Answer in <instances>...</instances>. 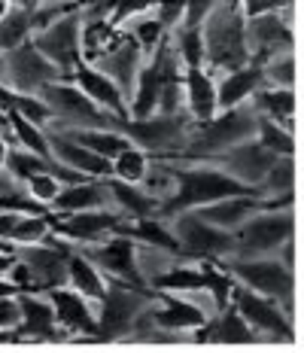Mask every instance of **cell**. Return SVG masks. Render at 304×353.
I'll return each instance as SVG.
<instances>
[{
	"label": "cell",
	"mask_w": 304,
	"mask_h": 353,
	"mask_svg": "<svg viewBox=\"0 0 304 353\" xmlns=\"http://www.w3.org/2000/svg\"><path fill=\"white\" fill-rule=\"evenodd\" d=\"M170 168H174V192L161 201V208H159L161 219L183 213V210H195L201 204L219 201V198H228V195L262 198V192L256 186H243L241 180H234L232 174H225L213 161H176Z\"/></svg>",
	"instance_id": "1"
},
{
	"label": "cell",
	"mask_w": 304,
	"mask_h": 353,
	"mask_svg": "<svg viewBox=\"0 0 304 353\" xmlns=\"http://www.w3.org/2000/svg\"><path fill=\"white\" fill-rule=\"evenodd\" d=\"M256 125H259V110L253 107V98H250L237 107L222 110V113H216L213 119L201 125H192L183 152L168 161H210L237 143L253 141Z\"/></svg>",
	"instance_id": "2"
},
{
	"label": "cell",
	"mask_w": 304,
	"mask_h": 353,
	"mask_svg": "<svg viewBox=\"0 0 304 353\" xmlns=\"http://www.w3.org/2000/svg\"><path fill=\"white\" fill-rule=\"evenodd\" d=\"M247 16L241 10V0H216L213 10L201 21V43H204V70L219 77L250 61L247 40H243Z\"/></svg>",
	"instance_id": "3"
},
{
	"label": "cell",
	"mask_w": 304,
	"mask_h": 353,
	"mask_svg": "<svg viewBox=\"0 0 304 353\" xmlns=\"http://www.w3.org/2000/svg\"><path fill=\"white\" fill-rule=\"evenodd\" d=\"M222 271L232 274L234 283L247 286L259 296L277 299L286 317H292V299H295V271L286 268L277 256H225L216 259Z\"/></svg>",
	"instance_id": "4"
},
{
	"label": "cell",
	"mask_w": 304,
	"mask_h": 353,
	"mask_svg": "<svg viewBox=\"0 0 304 353\" xmlns=\"http://www.w3.org/2000/svg\"><path fill=\"white\" fill-rule=\"evenodd\" d=\"M113 128H119L131 141V146L150 152L152 159H176L189 141L192 119L186 113H152L143 119H113Z\"/></svg>",
	"instance_id": "5"
},
{
	"label": "cell",
	"mask_w": 304,
	"mask_h": 353,
	"mask_svg": "<svg viewBox=\"0 0 304 353\" xmlns=\"http://www.w3.org/2000/svg\"><path fill=\"white\" fill-rule=\"evenodd\" d=\"M295 234V216L292 208H262L256 210L247 223H241L232 232L234 244L228 256H271L277 253L280 244H286ZM225 259V256H222Z\"/></svg>",
	"instance_id": "6"
},
{
	"label": "cell",
	"mask_w": 304,
	"mask_h": 353,
	"mask_svg": "<svg viewBox=\"0 0 304 353\" xmlns=\"http://www.w3.org/2000/svg\"><path fill=\"white\" fill-rule=\"evenodd\" d=\"M37 94L46 101L52 113V128H107V125H113V116L101 110L85 92H79L70 79H52Z\"/></svg>",
	"instance_id": "7"
},
{
	"label": "cell",
	"mask_w": 304,
	"mask_h": 353,
	"mask_svg": "<svg viewBox=\"0 0 304 353\" xmlns=\"http://www.w3.org/2000/svg\"><path fill=\"white\" fill-rule=\"evenodd\" d=\"M152 301L150 286H131L107 281L103 299L98 301V329H94V341H116V338L128 335L134 326L137 314Z\"/></svg>",
	"instance_id": "8"
},
{
	"label": "cell",
	"mask_w": 304,
	"mask_h": 353,
	"mask_svg": "<svg viewBox=\"0 0 304 353\" xmlns=\"http://www.w3.org/2000/svg\"><path fill=\"white\" fill-rule=\"evenodd\" d=\"M165 223H168V229L174 232L176 244H180V253L189 256V259L216 262V259H222V256L232 253V244H234L232 232L204 223L195 210L174 213V216H168Z\"/></svg>",
	"instance_id": "9"
},
{
	"label": "cell",
	"mask_w": 304,
	"mask_h": 353,
	"mask_svg": "<svg viewBox=\"0 0 304 353\" xmlns=\"http://www.w3.org/2000/svg\"><path fill=\"white\" fill-rule=\"evenodd\" d=\"M79 28H83V16H79V10H70L31 34L34 49L46 61L55 64L64 79H70L73 68L83 61V52H79Z\"/></svg>",
	"instance_id": "10"
},
{
	"label": "cell",
	"mask_w": 304,
	"mask_h": 353,
	"mask_svg": "<svg viewBox=\"0 0 304 353\" xmlns=\"http://www.w3.org/2000/svg\"><path fill=\"white\" fill-rule=\"evenodd\" d=\"M52 79H64L61 70L37 52L31 40L0 55V85H6L10 92L37 94Z\"/></svg>",
	"instance_id": "11"
},
{
	"label": "cell",
	"mask_w": 304,
	"mask_h": 353,
	"mask_svg": "<svg viewBox=\"0 0 304 353\" xmlns=\"http://www.w3.org/2000/svg\"><path fill=\"white\" fill-rule=\"evenodd\" d=\"M232 305L237 307V314L253 326L256 335H268V341H283V344L295 341L292 317H286L283 307L277 305V299L259 296V292L247 290V286L234 283L232 286Z\"/></svg>",
	"instance_id": "12"
},
{
	"label": "cell",
	"mask_w": 304,
	"mask_h": 353,
	"mask_svg": "<svg viewBox=\"0 0 304 353\" xmlns=\"http://www.w3.org/2000/svg\"><path fill=\"white\" fill-rule=\"evenodd\" d=\"M289 12H292V6L247 19V25H243V40H247L250 61L262 64V61H268L271 55H280V52L295 49L292 19H289Z\"/></svg>",
	"instance_id": "13"
},
{
	"label": "cell",
	"mask_w": 304,
	"mask_h": 353,
	"mask_svg": "<svg viewBox=\"0 0 304 353\" xmlns=\"http://www.w3.org/2000/svg\"><path fill=\"white\" fill-rule=\"evenodd\" d=\"M79 250L101 268V274L107 281H119V283H131V286H146V281L137 271V259H134V241L128 234H107V238L94 241V244H79Z\"/></svg>",
	"instance_id": "14"
},
{
	"label": "cell",
	"mask_w": 304,
	"mask_h": 353,
	"mask_svg": "<svg viewBox=\"0 0 304 353\" xmlns=\"http://www.w3.org/2000/svg\"><path fill=\"white\" fill-rule=\"evenodd\" d=\"M68 241H40V244H25L16 247V256L25 262V268L31 271V281L37 292H49L55 286H68Z\"/></svg>",
	"instance_id": "15"
},
{
	"label": "cell",
	"mask_w": 304,
	"mask_h": 353,
	"mask_svg": "<svg viewBox=\"0 0 304 353\" xmlns=\"http://www.w3.org/2000/svg\"><path fill=\"white\" fill-rule=\"evenodd\" d=\"M280 156H274L271 150H265V146L253 137V141H243V143L232 146V150L219 152V156L210 159V161L216 168H222L225 174H232L234 180H241L243 186H256L259 189V183L265 180V174L271 171V165Z\"/></svg>",
	"instance_id": "16"
},
{
	"label": "cell",
	"mask_w": 304,
	"mask_h": 353,
	"mask_svg": "<svg viewBox=\"0 0 304 353\" xmlns=\"http://www.w3.org/2000/svg\"><path fill=\"white\" fill-rule=\"evenodd\" d=\"M122 213L113 208H98V210H79V213H64V219H52V232L61 234L68 244H94V241L107 238L116 232L122 223Z\"/></svg>",
	"instance_id": "17"
},
{
	"label": "cell",
	"mask_w": 304,
	"mask_h": 353,
	"mask_svg": "<svg viewBox=\"0 0 304 353\" xmlns=\"http://www.w3.org/2000/svg\"><path fill=\"white\" fill-rule=\"evenodd\" d=\"M140 64H143V52H140V46L134 43V37L122 28V37H119L107 52H101L98 58H94L92 68H98L103 77L113 79V83L119 85V92L128 98L131 88H134Z\"/></svg>",
	"instance_id": "18"
},
{
	"label": "cell",
	"mask_w": 304,
	"mask_h": 353,
	"mask_svg": "<svg viewBox=\"0 0 304 353\" xmlns=\"http://www.w3.org/2000/svg\"><path fill=\"white\" fill-rule=\"evenodd\" d=\"M46 299L52 301L55 311V323L61 329H68L70 335H94L98 329V311L85 296H79L70 286H55L46 292Z\"/></svg>",
	"instance_id": "19"
},
{
	"label": "cell",
	"mask_w": 304,
	"mask_h": 353,
	"mask_svg": "<svg viewBox=\"0 0 304 353\" xmlns=\"http://www.w3.org/2000/svg\"><path fill=\"white\" fill-rule=\"evenodd\" d=\"M70 83L77 85L79 92H85L101 110H107L113 119H128V98H125V94L119 92V85L110 77H103L98 68L79 61L70 73Z\"/></svg>",
	"instance_id": "20"
},
{
	"label": "cell",
	"mask_w": 304,
	"mask_h": 353,
	"mask_svg": "<svg viewBox=\"0 0 304 353\" xmlns=\"http://www.w3.org/2000/svg\"><path fill=\"white\" fill-rule=\"evenodd\" d=\"M98 208H113L107 176H85L79 183H64L61 192L55 195V201L49 204V210H58V213H79V210H98Z\"/></svg>",
	"instance_id": "21"
},
{
	"label": "cell",
	"mask_w": 304,
	"mask_h": 353,
	"mask_svg": "<svg viewBox=\"0 0 304 353\" xmlns=\"http://www.w3.org/2000/svg\"><path fill=\"white\" fill-rule=\"evenodd\" d=\"M19 311H21V323L16 332L19 335H31V338H64L70 335L68 329H55V311H52V301L46 299V292H19Z\"/></svg>",
	"instance_id": "22"
},
{
	"label": "cell",
	"mask_w": 304,
	"mask_h": 353,
	"mask_svg": "<svg viewBox=\"0 0 304 353\" xmlns=\"http://www.w3.org/2000/svg\"><path fill=\"white\" fill-rule=\"evenodd\" d=\"M262 85H265V73H262V64H256V61H247L234 70L219 73V79H216V107L228 110V107L243 104V101L253 98Z\"/></svg>",
	"instance_id": "23"
},
{
	"label": "cell",
	"mask_w": 304,
	"mask_h": 353,
	"mask_svg": "<svg viewBox=\"0 0 304 353\" xmlns=\"http://www.w3.org/2000/svg\"><path fill=\"white\" fill-rule=\"evenodd\" d=\"M49 134V150H52V159L58 161V165L64 168H73V171L85 174V176H110V161L98 156V152L85 150L83 143L70 141V137H64L61 131L55 128H46Z\"/></svg>",
	"instance_id": "24"
},
{
	"label": "cell",
	"mask_w": 304,
	"mask_h": 353,
	"mask_svg": "<svg viewBox=\"0 0 304 353\" xmlns=\"http://www.w3.org/2000/svg\"><path fill=\"white\" fill-rule=\"evenodd\" d=\"M183 92H186V116L192 125H201L219 113L216 107V77L204 68H186L183 77Z\"/></svg>",
	"instance_id": "25"
},
{
	"label": "cell",
	"mask_w": 304,
	"mask_h": 353,
	"mask_svg": "<svg viewBox=\"0 0 304 353\" xmlns=\"http://www.w3.org/2000/svg\"><path fill=\"white\" fill-rule=\"evenodd\" d=\"M256 210H262V198L259 195H228V198H219V201L195 208V213L204 223L216 225V229H225V232H234L237 225L247 223Z\"/></svg>",
	"instance_id": "26"
},
{
	"label": "cell",
	"mask_w": 304,
	"mask_h": 353,
	"mask_svg": "<svg viewBox=\"0 0 304 353\" xmlns=\"http://www.w3.org/2000/svg\"><path fill=\"white\" fill-rule=\"evenodd\" d=\"M68 286L77 290L79 296H85L92 305H98L103 299V290H107V277L77 244H70L68 250Z\"/></svg>",
	"instance_id": "27"
},
{
	"label": "cell",
	"mask_w": 304,
	"mask_h": 353,
	"mask_svg": "<svg viewBox=\"0 0 304 353\" xmlns=\"http://www.w3.org/2000/svg\"><path fill=\"white\" fill-rule=\"evenodd\" d=\"M107 186H110V198H113V208L122 213L125 219L159 216L161 201L146 192L140 183H125V180H116V176H107Z\"/></svg>",
	"instance_id": "28"
},
{
	"label": "cell",
	"mask_w": 304,
	"mask_h": 353,
	"mask_svg": "<svg viewBox=\"0 0 304 353\" xmlns=\"http://www.w3.org/2000/svg\"><path fill=\"white\" fill-rule=\"evenodd\" d=\"M253 107L259 110V116H268L286 131H295V88L262 85L253 94Z\"/></svg>",
	"instance_id": "29"
},
{
	"label": "cell",
	"mask_w": 304,
	"mask_h": 353,
	"mask_svg": "<svg viewBox=\"0 0 304 353\" xmlns=\"http://www.w3.org/2000/svg\"><path fill=\"white\" fill-rule=\"evenodd\" d=\"M34 34V10H21V6H10L0 19V55L10 49L28 43Z\"/></svg>",
	"instance_id": "30"
},
{
	"label": "cell",
	"mask_w": 304,
	"mask_h": 353,
	"mask_svg": "<svg viewBox=\"0 0 304 353\" xmlns=\"http://www.w3.org/2000/svg\"><path fill=\"white\" fill-rule=\"evenodd\" d=\"M6 119H10V137H12L10 143H19V146H25V150L37 152V156L52 159L46 128H40V125L28 122L21 113H16V110H6Z\"/></svg>",
	"instance_id": "31"
},
{
	"label": "cell",
	"mask_w": 304,
	"mask_h": 353,
	"mask_svg": "<svg viewBox=\"0 0 304 353\" xmlns=\"http://www.w3.org/2000/svg\"><path fill=\"white\" fill-rule=\"evenodd\" d=\"M3 171L10 174L16 183H25L31 174L55 171V159H43V156H37V152L25 150V146L10 143V152H6V161H3Z\"/></svg>",
	"instance_id": "32"
},
{
	"label": "cell",
	"mask_w": 304,
	"mask_h": 353,
	"mask_svg": "<svg viewBox=\"0 0 304 353\" xmlns=\"http://www.w3.org/2000/svg\"><path fill=\"white\" fill-rule=\"evenodd\" d=\"M122 28H125V31H128L131 37H134V43L140 46V52H143V58L150 55L152 49L159 46V43L168 37L165 25H161L159 19H155V12H152V10H150V12H140V16H131Z\"/></svg>",
	"instance_id": "33"
},
{
	"label": "cell",
	"mask_w": 304,
	"mask_h": 353,
	"mask_svg": "<svg viewBox=\"0 0 304 353\" xmlns=\"http://www.w3.org/2000/svg\"><path fill=\"white\" fill-rule=\"evenodd\" d=\"M52 232V219L49 213H19L16 225L10 232V244L12 247H25V244H40L46 241Z\"/></svg>",
	"instance_id": "34"
},
{
	"label": "cell",
	"mask_w": 304,
	"mask_h": 353,
	"mask_svg": "<svg viewBox=\"0 0 304 353\" xmlns=\"http://www.w3.org/2000/svg\"><path fill=\"white\" fill-rule=\"evenodd\" d=\"M295 189V161L292 156H280L271 165V171L265 174V180L259 183L262 198H280V195H292Z\"/></svg>",
	"instance_id": "35"
},
{
	"label": "cell",
	"mask_w": 304,
	"mask_h": 353,
	"mask_svg": "<svg viewBox=\"0 0 304 353\" xmlns=\"http://www.w3.org/2000/svg\"><path fill=\"white\" fill-rule=\"evenodd\" d=\"M150 161H152L150 152L137 150V146H128V150H122L116 159H110V176L125 180V183H140L146 168H150Z\"/></svg>",
	"instance_id": "36"
},
{
	"label": "cell",
	"mask_w": 304,
	"mask_h": 353,
	"mask_svg": "<svg viewBox=\"0 0 304 353\" xmlns=\"http://www.w3.org/2000/svg\"><path fill=\"white\" fill-rule=\"evenodd\" d=\"M256 141L271 150L274 156H292L295 152V131H286L280 122L268 119V116H259L256 125Z\"/></svg>",
	"instance_id": "37"
},
{
	"label": "cell",
	"mask_w": 304,
	"mask_h": 353,
	"mask_svg": "<svg viewBox=\"0 0 304 353\" xmlns=\"http://www.w3.org/2000/svg\"><path fill=\"white\" fill-rule=\"evenodd\" d=\"M265 73V85H277V88H295V49L280 55H271L268 61H262Z\"/></svg>",
	"instance_id": "38"
},
{
	"label": "cell",
	"mask_w": 304,
	"mask_h": 353,
	"mask_svg": "<svg viewBox=\"0 0 304 353\" xmlns=\"http://www.w3.org/2000/svg\"><path fill=\"white\" fill-rule=\"evenodd\" d=\"M174 49L180 55L183 68H204V43L201 28H176L174 31Z\"/></svg>",
	"instance_id": "39"
},
{
	"label": "cell",
	"mask_w": 304,
	"mask_h": 353,
	"mask_svg": "<svg viewBox=\"0 0 304 353\" xmlns=\"http://www.w3.org/2000/svg\"><path fill=\"white\" fill-rule=\"evenodd\" d=\"M21 186H25V192L31 195L34 201H40V204H46V208H49V204L55 201V195L61 192L64 183L58 180V176L52 174V171H40V174H31V176H28Z\"/></svg>",
	"instance_id": "40"
},
{
	"label": "cell",
	"mask_w": 304,
	"mask_h": 353,
	"mask_svg": "<svg viewBox=\"0 0 304 353\" xmlns=\"http://www.w3.org/2000/svg\"><path fill=\"white\" fill-rule=\"evenodd\" d=\"M155 10V0H116L113 12H110V25L122 28L131 16H140V12H150Z\"/></svg>",
	"instance_id": "41"
},
{
	"label": "cell",
	"mask_w": 304,
	"mask_h": 353,
	"mask_svg": "<svg viewBox=\"0 0 304 353\" xmlns=\"http://www.w3.org/2000/svg\"><path fill=\"white\" fill-rule=\"evenodd\" d=\"M21 323L19 299L16 296H0V332H12Z\"/></svg>",
	"instance_id": "42"
},
{
	"label": "cell",
	"mask_w": 304,
	"mask_h": 353,
	"mask_svg": "<svg viewBox=\"0 0 304 353\" xmlns=\"http://www.w3.org/2000/svg\"><path fill=\"white\" fill-rule=\"evenodd\" d=\"M16 186H19V183L12 180V176L3 171V168H0V198H3V195H10V192H12V189H16Z\"/></svg>",
	"instance_id": "43"
},
{
	"label": "cell",
	"mask_w": 304,
	"mask_h": 353,
	"mask_svg": "<svg viewBox=\"0 0 304 353\" xmlns=\"http://www.w3.org/2000/svg\"><path fill=\"white\" fill-rule=\"evenodd\" d=\"M0 296H19L16 283H12L10 277H0Z\"/></svg>",
	"instance_id": "44"
},
{
	"label": "cell",
	"mask_w": 304,
	"mask_h": 353,
	"mask_svg": "<svg viewBox=\"0 0 304 353\" xmlns=\"http://www.w3.org/2000/svg\"><path fill=\"white\" fill-rule=\"evenodd\" d=\"M10 141H12V137L6 134V131H0V168H3V161H6V152H10Z\"/></svg>",
	"instance_id": "45"
},
{
	"label": "cell",
	"mask_w": 304,
	"mask_h": 353,
	"mask_svg": "<svg viewBox=\"0 0 304 353\" xmlns=\"http://www.w3.org/2000/svg\"><path fill=\"white\" fill-rule=\"evenodd\" d=\"M0 131H6L10 134V119H6V110L0 107Z\"/></svg>",
	"instance_id": "46"
},
{
	"label": "cell",
	"mask_w": 304,
	"mask_h": 353,
	"mask_svg": "<svg viewBox=\"0 0 304 353\" xmlns=\"http://www.w3.org/2000/svg\"><path fill=\"white\" fill-rule=\"evenodd\" d=\"M12 6V0H0V19H3V12Z\"/></svg>",
	"instance_id": "47"
}]
</instances>
